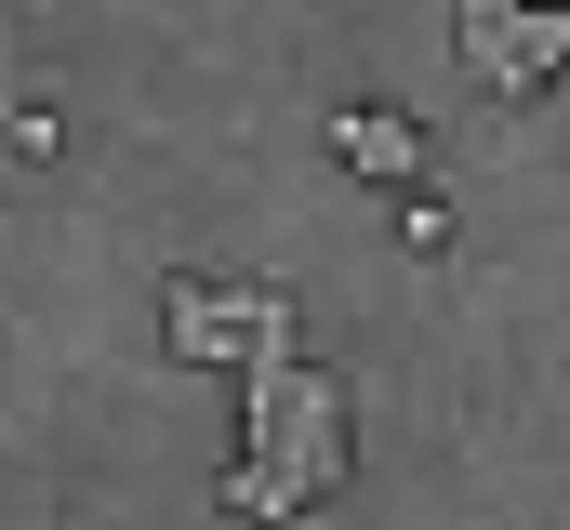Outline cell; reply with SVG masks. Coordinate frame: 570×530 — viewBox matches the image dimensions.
Masks as SVG:
<instances>
[{"mask_svg": "<svg viewBox=\"0 0 570 530\" xmlns=\"http://www.w3.org/2000/svg\"><path fill=\"white\" fill-rule=\"evenodd\" d=\"M318 491H345V385L305 359L279 398H253V451L226 464V518H305Z\"/></svg>", "mask_w": 570, "mask_h": 530, "instance_id": "obj_1", "label": "cell"}, {"mask_svg": "<svg viewBox=\"0 0 570 530\" xmlns=\"http://www.w3.org/2000/svg\"><path fill=\"white\" fill-rule=\"evenodd\" d=\"M332 159L372 173V186H412V173H425V120H399V107H345V120H332Z\"/></svg>", "mask_w": 570, "mask_h": 530, "instance_id": "obj_3", "label": "cell"}, {"mask_svg": "<svg viewBox=\"0 0 570 530\" xmlns=\"http://www.w3.org/2000/svg\"><path fill=\"white\" fill-rule=\"evenodd\" d=\"M159 318H173V359H186V372H239V359L266 345V318H292V292H239V278H173V292H159Z\"/></svg>", "mask_w": 570, "mask_h": 530, "instance_id": "obj_2", "label": "cell"}, {"mask_svg": "<svg viewBox=\"0 0 570 530\" xmlns=\"http://www.w3.org/2000/svg\"><path fill=\"white\" fill-rule=\"evenodd\" d=\"M518 13H531V0H464V13H451V40H464V67H491V53H504V27H518Z\"/></svg>", "mask_w": 570, "mask_h": 530, "instance_id": "obj_5", "label": "cell"}, {"mask_svg": "<svg viewBox=\"0 0 570 530\" xmlns=\"http://www.w3.org/2000/svg\"><path fill=\"white\" fill-rule=\"evenodd\" d=\"M558 67H570V0H531V13L504 27V53H491L478 80H491V94H531V80H558Z\"/></svg>", "mask_w": 570, "mask_h": 530, "instance_id": "obj_4", "label": "cell"}]
</instances>
